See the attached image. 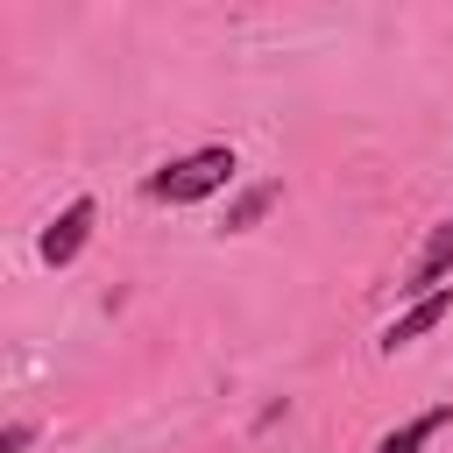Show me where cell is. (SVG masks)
<instances>
[{
	"mask_svg": "<svg viewBox=\"0 0 453 453\" xmlns=\"http://www.w3.org/2000/svg\"><path fill=\"white\" fill-rule=\"evenodd\" d=\"M446 425H453V411H446V403H439V411H418V418H411V425H396L375 453H418V446H425V439H439Z\"/></svg>",
	"mask_w": 453,
	"mask_h": 453,
	"instance_id": "5b68a950",
	"label": "cell"
},
{
	"mask_svg": "<svg viewBox=\"0 0 453 453\" xmlns=\"http://www.w3.org/2000/svg\"><path fill=\"white\" fill-rule=\"evenodd\" d=\"M85 234H92V198H71L50 226H42V262L50 269H64V262H78V248H85Z\"/></svg>",
	"mask_w": 453,
	"mask_h": 453,
	"instance_id": "7a4b0ae2",
	"label": "cell"
},
{
	"mask_svg": "<svg viewBox=\"0 0 453 453\" xmlns=\"http://www.w3.org/2000/svg\"><path fill=\"white\" fill-rule=\"evenodd\" d=\"M446 311H453V290H446V283H439V290H425V297H418L411 311H396V326L382 333V354H396V347H411V340H425V333H432V326H439Z\"/></svg>",
	"mask_w": 453,
	"mask_h": 453,
	"instance_id": "3957f363",
	"label": "cell"
},
{
	"mask_svg": "<svg viewBox=\"0 0 453 453\" xmlns=\"http://www.w3.org/2000/svg\"><path fill=\"white\" fill-rule=\"evenodd\" d=\"M234 184V149H198V156H177L170 170L149 177V198L163 205H191V198H212Z\"/></svg>",
	"mask_w": 453,
	"mask_h": 453,
	"instance_id": "6da1fadb",
	"label": "cell"
},
{
	"mask_svg": "<svg viewBox=\"0 0 453 453\" xmlns=\"http://www.w3.org/2000/svg\"><path fill=\"white\" fill-rule=\"evenodd\" d=\"M446 269H453V219H439V226H432V241L418 248V262H411V290H439V283H446Z\"/></svg>",
	"mask_w": 453,
	"mask_h": 453,
	"instance_id": "277c9868",
	"label": "cell"
},
{
	"mask_svg": "<svg viewBox=\"0 0 453 453\" xmlns=\"http://www.w3.org/2000/svg\"><path fill=\"white\" fill-rule=\"evenodd\" d=\"M28 439H35L28 425H0V453H28Z\"/></svg>",
	"mask_w": 453,
	"mask_h": 453,
	"instance_id": "8992f818",
	"label": "cell"
},
{
	"mask_svg": "<svg viewBox=\"0 0 453 453\" xmlns=\"http://www.w3.org/2000/svg\"><path fill=\"white\" fill-rule=\"evenodd\" d=\"M262 205H269V191H248V198H241V212H234V226H248V219H255Z\"/></svg>",
	"mask_w": 453,
	"mask_h": 453,
	"instance_id": "52a82bcc",
	"label": "cell"
}]
</instances>
